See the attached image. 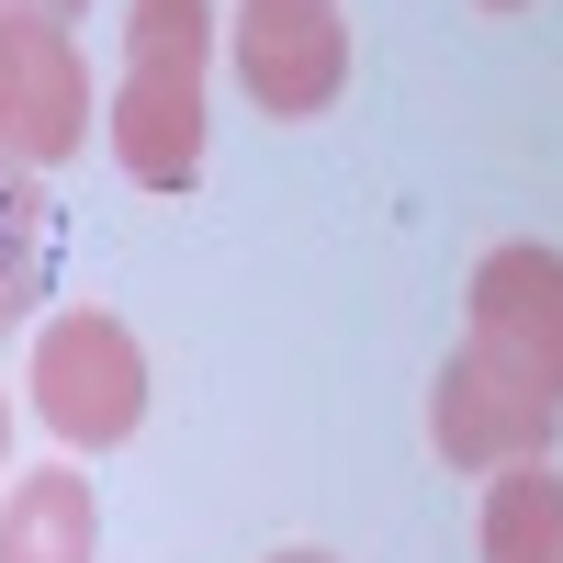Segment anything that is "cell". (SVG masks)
Returning a JSON list of instances; mask_svg holds the SVG:
<instances>
[{
	"label": "cell",
	"mask_w": 563,
	"mask_h": 563,
	"mask_svg": "<svg viewBox=\"0 0 563 563\" xmlns=\"http://www.w3.org/2000/svg\"><path fill=\"white\" fill-rule=\"evenodd\" d=\"M0 451H12V406H0Z\"/></svg>",
	"instance_id": "4fadbf2b"
},
{
	"label": "cell",
	"mask_w": 563,
	"mask_h": 563,
	"mask_svg": "<svg viewBox=\"0 0 563 563\" xmlns=\"http://www.w3.org/2000/svg\"><path fill=\"white\" fill-rule=\"evenodd\" d=\"M271 563H339V552H271Z\"/></svg>",
	"instance_id": "7c38bea8"
},
{
	"label": "cell",
	"mask_w": 563,
	"mask_h": 563,
	"mask_svg": "<svg viewBox=\"0 0 563 563\" xmlns=\"http://www.w3.org/2000/svg\"><path fill=\"white\" fill-rule=\"evenodd\" d=\"M0 12H45V23H68V12H90V0H0Z\"/></svg>",
	"instance_id": "30bf717a"
},
{
	"label": "cell",
	"mask_w": 563,
	"mask_h": 563,
	"mask_svg": "<svg viewBox=\"0 0 563 563\" xmlns=\"http://www.w3.org/2000/svg\"><path fill=\"white\" fill-rule=\"evenodd\" d=\"M225 57H238V90L271 124H305V113L339 102V79H350V23L339 12H260V0H238Z\"/></svg>",
	"instance_id": "5b68a950"
},
{
	"label": "cell",
	"mask_w": 563,
	"mask_h": 563,
	"mask_svg": "<svg viewBox=\"0 0 563 563\" xmlns=\"http://www.w3.org/2000/svg\"><path fill=\"white\" fill-rule=\"evenodd\" d=\"M90 147V57L68 23L45 12H0V158L12 169H57Z\"/></svg>",
	"instance_id": "277c9868"
},
{
	"label": "cell",
	"mask_w": 563,
	"mask_h": 563,
	"mask_svg": "<svg viewBox=\"0 0 563 563\" xmlns=\"http://www.w3.org/2000/svg\"><path fill=\"white\" fill-rule=\"evenodd\" d=\"M34 417L68 451L135 440V417H147V350H135V327L102 316V305L45 316V339H34Z\"/></svg>",
	"instance_id": "3957f363"
},
{
	"label": "cell",
	"mask_w": 563,
	"mask_h": 563,
	"mask_svg": "<svg viewBox=\"0 0 563 563\" xmlns=\"http://www.w3.org/2000/svg\"><path fill=\"white\" fill-rule=\"evenodd\" d=\"M485 12H519V0H485Z\"/></svg>",
	"instance_id": "5bb4252c"
},
{
	"label": "cell",
	"mask_w": 563,
	"mask_h": 563,
	"mask_svg": "<svg viewBox=\"0 0 563 563\" xmlns=\"http://www.w3.org/2000/svg\"><path fill=\"white\" fill-rule=\"evenodd\" d=\"M203 68H214V0H124L113 158L135 192H192L203 180Z\"/></svg>",
	"instance_id": "6da1fadb"
},
{
	"label": "cell",
	"mask_w": 563,
	"mask_h": 563,
	"mask_svg": "<svg viewBox=\"0 0 563 563\" xmlns=\"http://www.w3.org/2000/svg\"><path fill=\"white\" fill-rule=\"evenodd\" d=\"M462 361H485L496 384H519L530 406L563 417V249L507 238L474 260V294H462Z\"/></svg>",
	"instance_id": "7a4b0ae2"
},
{
	"label": "cell",
	"mask_w": 563,
	"mask_h": 563,
	"mask_svg": "<svg viewBox=\"0 0 563 563\" xmlns=\"http://www.w3.org/2000/svg\"><path fill=\"white\" fill-rule=\"evenodd\" d=\"M45 282H57V203L34 192V169L0 158V327H23Z\"/></svg>",
	"instance_id": "9c48e42d"
},
{
	"label": "cell",
	"mask_w": 563,
	"mask_h": 563,
	"mask_svg": "<svg viewBox=\"0 0 563 563\" xmlns=\"http://www.w3.org/2000/svg\"><path fill=\"white\" fill-rule=\"evenodd\" d=\"M474 541H485V563H563V474L552 462H507L485 485Z\"/></svg>",
	"instance_id": "ba28073f"
},
{
	"label": "cell",
	"mask_w": 563,
	"mask_h": 563,
	"mask_svg": "<svg viewBox=\"0 0 563 563\" xmlns=\"http://www.w3.org/2000/svg\"><path fill=\"white\" fill-rule=\"evenodd\" d=\"M0 563H102L90 474H23L0 496Z\"/></svg>",
	"instance_id": "52a82bcc"
},
{
	"label": "cell",
	"mask_w": 563,
	"mask_h": 563,
	"mask_svg": "<svg viewBox=\"0 0 563 563\" xmlns=\"http://www.w3.org/2000/svg\"><path fill=\"white\" fill-rule=\"evenodd\" d=\"M260 12H339V0H260Z\"/></svg>",
	"instance_id": "8fae6325"
},
{
	"label": "cell",
	"mask_w": 563,
	"mask_h": 563,
	"mask_svg": "<svg viewBox=\"0 0 563 563\" xmlns=\"http://www.w3.org/2000/svg\"><path fill=\"white\" fill-rule=\"evenodd\" d=\"M552 429L563 417L552 406H530L519 384H496L485 361H440V384H429V440H440V462L451 474H507V462H552Z\"/></svg>",
	"instance_id": "8992f818"
}]
</instances>
